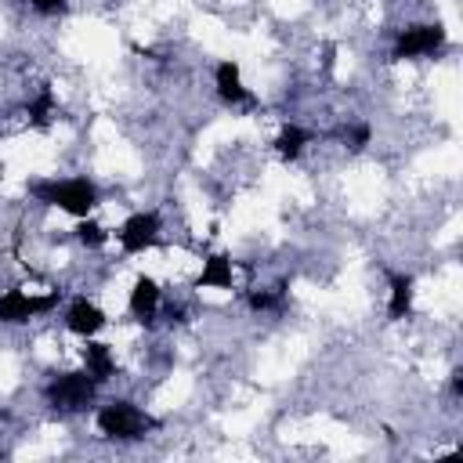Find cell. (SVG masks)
Here are the masks:
<instances>
[{"mask_svg":"<svg viewBox=\"0 0 463 463\" xmlns=\"http://www.w3.org/2000/svg\"><path fill=\"white\" fill-rule=\"evenodd\" d=\"M29 195H36L43 206H54L69 217H90L98 206V184L87 177H47V181H29Z\"/></svg>","mask_w":463,"mask_h":463,"instance_id":"obj_1","label":"cell"},{"mask_svg":"<svg viewBox=\"0 0 463 463\" xmlns=\"http://www.w3.org/2000/svg\"><path fill=\"white\" fill-rule=\"evenodd\" d=\"M94 420H98V430H101L109 441H141L148 430L159 427L156 416H148L145 409H137V405L127 402V398H116V402L101 405Z\"/></svg>","mask_w":463,"mask_h":463,"instance_id":"obj_2","label":"cell"},{"mask_svg":"<svg viewBox=\"0 0 463 463\" xmlns=\"http://www.w3.org/2000/svg\"><path fill=\"white\" fill-rule=\"evenodd\" d=\"M43 398H47V405H54L58 412H83V409H90L94 398H98V380H94L87 369L58 373V376L47 380Z\"/></svg>","mask_w":463,"mask_h":463,"instance_id":"obj_3","label":"cell"},{"mask_svg":"<svg viewBox=\"0 0 463 463\" xmlns=\"http://www.w3.org/2000/svg\"><path fill=\"white\" fill-rule=\"evenodd\" d=\"M445 43H449V33H445L441 22H416V25H405V29L394 36L391 58H394V61L427 58V54H438Z\"/></svg>","mask_w":463,"mask_h":463,"instance_id":"obj_4","label":"cell"},{"mask_svg":"<svg viewBox=\"0 0 463 463\" xmlns=\"http://www.w3.org/2000/svg\"><path fill=\"white\" fill-rule=\"evenodd\" d=\"M58 304H61V293L58 289H51L43 297L25 293V289H7V293H0V326H22L29 318L51 315Z\"/></svg>","mask_w":463,"mask_h":463,"instance_id":"obj_5","label":"cell"},{"mask_svg":"<svg viewBox=\"0 0 463 463\" xmlns=\"http://www.w3.org/2000/svg\"><path fill=\"white\" fill-rule=\"evenodd\" d=\"M159 232H163V221H159V213L156 210H137V213H130L123 224H119V246H123V253H145V250H152L156 242H159Z\"/></svg>","mask_w":463,"mask_h":463,"instance_id":"obj_6","label":"cell"},{"mask_svg":"<svg viewBox=\"0 0 463 463\" xmlns=\"http://www.w3.org/2000/svg\"><path fill=\"white\" fill-rule=\"evenodd\" d=\"M65 326H69V333H76V336H98L101 329H105V311L94 304V300H87V297H76L69 307H65Z\"/></svg>","mask_w":463,"mask_h":463,"instance_id":"obj_7","label":"cell"},{"mask_svg":"<svg viewBox=\"0 0 463 463\" xmlns=\"http://www.w3.org/2000/svg\"><path fill=\"white\" fill-rule=\"evenodd\" d=\"M213 87H217V98H221L224 105H242V101L253 98L250 87L242 83V69H239V61H232V58L217 61V69H213Z\"/></svg>","mask_w":463,"mask_h":463,"instance_id":"obj_8","label":"cell"},{"mask_svg":"<svg viewBox=\"0 0 463 463\" xmlns=\"http://www.w3.org/2000/svg\"><path fill=\"white\" fill-rule=\"evenodd\" d=\"M159 304H163V289H159V282H156L152 275H137L134 286H130V300H127L130 315H134L137 322H148V318L159 311Z\"/></svg>","mask_w":463,"mask_h":463,"instance_id":"obj_9","label":"cell"},{"mask_svg":"<svg viewBox=\"0 0 463 463\" xmlns=\"http://www.w3.org/2000/svg\"><path fill=\"white\" fill-rule=\"evenodd\" d=\"M387 286H391V297H387V318L391 322H402V318H409L412 315V286H416V279L409 275V271H391L387 268Z\"/></svg>","mask_w":463,"mask_h":463,"instance_id":"obj_10","label":"cell"},{"mask_svg":"<svg viewBox=\"0 0 463 463\" xmlns=\"http://www.w3.org/2000/svg\"><path fill=\"white\" fill-rule=\"evenodd\" d=\"M235 275H232V257L228 253H210L203 260V271L195 275L199 289H232Z\"/></svg>","mask_w":463,"mask_h":463,"instance_id":"obj_11","label":"cell"},{"mask_svg":"<svg viewBox=\"0 0 463 463\" xmlns=\"http://www.w3.org/2000/svg\"><path fill=\"white\" fill-rule=\"evenodd\" d=\"M83 369H87L98 383H105V380L116 373V358H112L109 344H101V340L87 336V340H83Z\"/></svg>","mask_w":463,"mask_h":463,"instance_id":"obj_12","label":"cell"},{"mask_svg":"<svg viewBox=\"0 0 463 463\" xmlns=\"http://www.w3.org/2000/svg\"><path fill=\"white\" fill-rule=\"evenodd\" d=\"M311 130L307 127H300V123H286L282 130H279V137H275V152L282 156V159H297L300 152H304V145H311Z\"/></svg>","mask_w":463,"mask_h":463,"instance_id":"obj_13","label":"cell"},{"mask_svg":"<svg viewBox=\"0 0 463 463\" xmlns=\"http://www.w3.org/2000/svg\"><path fill=\"white\" fill-rule=\"evenodd\" d=\"M246 304H250V311H282L286 307V293L282 289H250Z\"/></svg>","mask_w":463,"mask_h":463,"instance_id":"obj_14","label":"cell"},{"mask_svg":"<svg viewBox=\"0 0 463 463\" xmlns=\"http://www.w3.org/2000/svg\"><path fill=\"white\" fill-rule=\"evenodd\" d=\"M76 239H80L83 246L98 250V246H105V242H109V232H105L94 217H80V224H76Z\"/></svg>","mask_w":463,"mask_h":463,"instance_id":"obj_15","label":"cell"},{"mask_svg":"<svg viewBox=\"0 0 463 463\" xmlns=\"http://www.w3.org/2000/svg\"><path fill=\"white\" fill-rule=\"evenodd\" d=\"M51 112H54V98H51V90L43 87V90H40V94L29 101V119H33L36 127H47Z\"/></svg>","mask_w":463,"mask_h":463,"instance_id":"obj_16","label":"cell"},{"mask_svg":"<svg viewBox=\"0 0 463 463\" xmlns=\"http://www.w3.org/2000/svg\"><path fill=\"white\" fill-rule=\"evenodd\" d=\"M340 137L347 141V148H351V152H362V148L369 145L373 130H369V123H354V127H344V130H340Z\"/></svg>","mask_w":463,"mask_h":463,"instance_id":"obj_17","label":"cell"},{"mask_svg":"<svg viewBox=\"0 0 463 463\" xmlns=\"http://www.w3.org/2000/svg\"><path fill=\"white\" fill-rule=\"evenodd\" d=\"M29 7L36 14H61L65 11V0H29Z\"/></svg>","mask_w":463,"mask_h":463,"instance_id":"obj_18","label":"cell"},{"mask_svg":"<svg viewBox=\"0 0 463 463\" xmlns=\"http://www.w3.org/2000/svg\"><path fill=\"white\" fill-rule=\"evenodd\" d=\"M452 394L463 398V369H452Z\"/></svg>","mask_w":463,"mask_h":463,"instance_id":"obj_19","label":"cell"}]
</instances>
